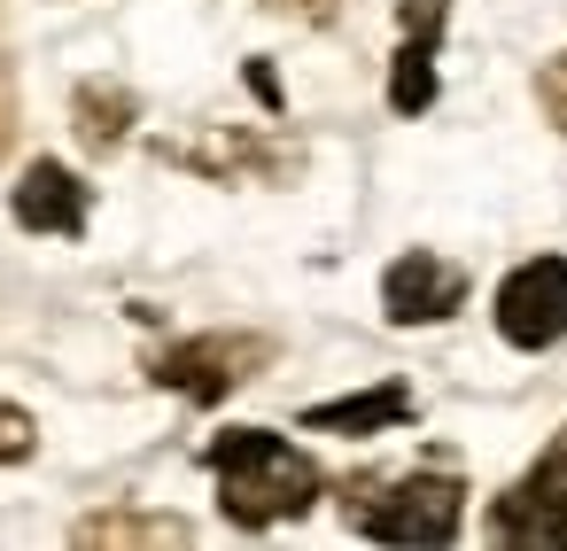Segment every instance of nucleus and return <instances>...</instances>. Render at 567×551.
Here are the masks:
<instances>
[{
	"label": "nucleus",
	"mask_w": 567,
	"mask_h": 551,
	"mask_svg": "<svg viewBox=\"0 0 567 551\" xmlns=\"http://www.w3.org/2000/svg\"><path fill=\"white\" fill-rule=\"evenodd\" d=\"M210 474H218V512L234 528H272L319 505V466L272 427H226L210 443Z\"/></svg>",
	"instance_id": "1"
},
{
	"label": "nucleus",
	"mask_w": 567,
	"mask_h": 551,
	"mask_svg": "<svg viewBox=\"0 0 567 551\" xmlns=\"http://www.w3.org/2000/svg\"><path fill=\"white\" fill-rule=\"evenodd\" d=\"M342 520L373 543H451L466 520V489L451 474H389V481H350Z\"/></svg>",
	"instance_id": "2"
},
{
	"label": "nucleus",
	"mask_w": 567,
	"mask_h": 551,
	"mask_svg": "<svg viewBox=\"0 0 567 551\" xmlns=\"http://www.w3.org/2000/svg\"><path fill=\"white\" fill-rule=\"evenodd\" d=\"M272 365V342L265 334H187L172 350H156V388H179L187 404H226L241 381H257Z\"/></svg>",
	"instance_id": "3"
},
{
	"label": "nucleus",
	"mask_w": 567,
	"mask_h": 551,
	"mask_svg": "<svg viewBox=\"0 0 567 551\" xmlns=\"http://www.w3.org/2000/svg\"><path fill=\"white\" fill-rule=\"evenodd\" d=\"M489 536L497 543H536V551H567V427L551 435V450L489 505Z\"/></svg>",
	"instance_id": "4"
},
{
	"label": "nucleus",
	"mask_w": 567,
	"mask_h": 551,
	"mask_svg": "<svg viewBox=\"0 0 567 551\" xmlns=\"http://www.w3.org/2000/svg\"><path fill=\"white\" fill-rule=\"evenodd\" d=\"M497 334L513 350L567 342V257H528L497 280Z\"/></svg>",
	"instance_id": "5"
},
{
	"label": "nucleus",
	"mask_w": 567,
	"mask_h": 551,
	"mask_svg": "<svg viewBox=\"0 0 567 551\" xmlns=\"http://www.w3.org/2000/svg\"><path fill=\"white\" fill-rule=\"evenodd\" d=\"M458 303H466V264H451V257H435V249H404V257L381 272V311H389V326H443Z\"/></svg>",
	"instance_id": "6"
},
{
	"label": "nucleus",
	"mask_w": 567,
	"mask_h": 551,
	"mask_svg": "<svg viewBox=\"0 0 567 551\" xmlns=\"http://www.w3.org/2000/svg\"><path fill=\"white\" fill-rule=\"evenodd\" d=\"M86 210H94V187L71 164H55V156L24 164V179L9 187V218L24 233H48V241H79L86 233Z\"/></svg>",
	"instance_id": "7"
},
{
	"label": "nucleus",
	"mask_w": 567,
	"mask_h": 551,
	"mask_svg": "<svg viewBox=\"0 0 567 551\" xmlns=\"http://www.w3.org/2000/svg\"><path fill=\"white\" fill-rule=\"evenodd\" d=\"M164 164L203 171V179H288V171H296V148L218 125V133H203V141H164Z\"/></svg>",
	"instance_id": "8"
},
{
	"label": "nucleus",
	"mask_w": 567,
	"mask_h": 551,
	"mask_svg": "<svg viewBox=\"0 0 567 551\" xmlns=\"http://www.w3.org/2000/svg\"><path fill=\"white\" fill-rule=\"evenodd\" d=\"M404 419H412V388L404 381H373L358 396H334V404L303 412L311 435H381V427H404Z\"/></svg>",
	"instance_id": "9"
},
{
	"label": "nucleus",
	"mask_w": 567,
	"mask_h": 551,
	"mask_svg": "<svg viewBox=\"0 0 567 551\" xmlns=\"http://www.w3.org/2000/svg\"><path fill=\"white\" fill-rule=\"evenodd\" d=\"M133 117H141V102H133V86H117V79H86V86L71 94V125H79L86 148H117V141L133 133Z\"/></svg>",
	"instance_id": "10"
},
{
	"label": "nucleus",
	"mask_w": 567,
	"mask_h": 551,
	"mask_svg": "<svg viewBox=\"0 0 567 551\" xmlns=\"http://www.w3.org/2000/svg\"><path fill=\"white\" fill-rule=\"evenodd\" d=\"M389 110L396 117H427L435 110V40H404L389 63Z\"/></svg>",
	"instance_id": "11"
},
{
	"label": "nucleus",
	"mask_w": 567,
	"mask_h": 551,
	"mask_svg": "<svg viewBox=\"0 0 567 551\" xmlns=\"http://www.w3.org/2000/svg\"><path fill=\"white\" fill-rule=\"evenodd\" d=\"M79 543H187V520H141V512H94L79 520Z\"/></svg>",
	"instance_id": "12"
},
{
	"label": "nucleus",
	"mask_w": 567,
	"mask_h": 551,
	"mask_svg": "<svg viewBox=\"0 0 567 551\" xmlns=\"http://www.w3.org/2000/svg\"><path fill=\"white\" fill-rule=\"evenodd\" d=\"M40 450V419L24 404H0V466H24Z\"/></svg>",
	"instance_id": "13"
},
{
	"label": "nucleus",
	"mask_w": 567,
	"mask_h": 551,
	"mask_svg": "<svg viewBox=\"0 0 567 551\" xmlns=\"http://www.w3.org/2000/svg\"><path fill=\"white\" fill-rule=\"evenodd\" d=\"M396 24H404V40H443V24H451V0H404V9H396Z\"/></svg>",
	"instance_id": "14"
},
{
	"label": "nucleus",
	"mask_w": 567,
	"mask_h": 551,
	"mask_svg": "<svg viewBox=\"0 0 567 551\" xmlns=\"http://www.w3.org/2000/svg\"><path fill=\"white\" fill-rule=\"evenodd\" d=\"M536 102H544V117H551V125L567 133V55L536 71Z\"/></svg>",
	"instance_id": "15"
},
{
	"label": "nucleus",
	"mask_w": 567,
	"mask_h": 551,
	"mask_svg": "<svg viewBox=\"0 0 567 551\" xmlns=\"http://www.w3.org/2000/svg\"><path fill=\"white\" fill-rule=\"evenodd\" d=\"M272 17H303V24H327L334 17V0H265Z\"/></svg>",
	"instance_id": "16"
},
{
	"label": "nucleus",
	"mask_w": 567,
	"mask_h": 551,
	"mask_svg": "<svg viewBox=\"0 0 567 551\" xmlns=\"http://www.w3.org/2000/svg\"><path fill=\"white\" fill-rule=\"evenodd\" d=\"M249 94H257V102H265V110H280V79H272V71H265V63H249Z\"/></svg>",
	"instance_id": "17"
}]
</instances>
